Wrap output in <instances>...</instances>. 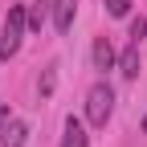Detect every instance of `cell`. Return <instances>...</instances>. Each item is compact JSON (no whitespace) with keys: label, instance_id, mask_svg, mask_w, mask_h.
<instances>
[{"label":"cell","instance_id":"1","mask_svg":"<svg viewBox=\"0 0 147 147\" xmlns=\"http://www.w3.org/2000/svg\"><path fill=\"white\" fill-rule=\"evenodd\" d=\"M110 110H115V90H110V82H94L86 94V119L94 127H106Z\"/></svg>","mask_w":147,"mask_h":147},{"label":"cell","instance_id":"2","mask_svg":"<svg viewBox=\"0 0 147 147\" xmlns=\"http://www.w3.org/2000/svg\"><path fill=\"white\" fill-rule=\"evenodd\" d=\"M29 29V16L25 8H8V21H4V33H0V61L16 57V49H21V37Z\"/></svg>","mask_w":147,"mask_h":147},{"label":"cell","instance_id":"3","mask_svg":"<svg viewBox=\"0 0 147 147\" xmlns=\"http://www.w3.org/2000/svg\"><path fill=\"white\" fill-rule=\"evenodd\" d=\"M74 12H78V0H53V25H57V33L74 29Z\"/></svg>","mask_w":147,"mask_h":147},{"label":"cell","instance_id":"4","mask_svg":"<svg viewBox=\"0 0 147 147\" xmlns=\"http://www.w3.org/2000/svg\"><path fill=\"white\" fill-rule=\"evenodd\" d=\"M61 147H90V135L78 119H65V135H61Z\"/></svg>","mask_w":147,"mask_h":147},{"label":"cell","instance_id":"5","mask_svg":"<svg viewBox=\"0 0 147 147\" xmlns=\"http://www.w3.org/2000/svg\"><path fill=\"white\" fill-rule=\"evenodd\" d=\"M119 74L123 78H139V41H131L119 57Z\"/></svg>","mask_w":147,"mask_h":147},{"label":"cell","instance_id":"6","mask_svg":"<svg viewBox=\"0 0 147 147\" xmlns=\"http://www.w3.org/2000/svg\"><path fill=\"white\" fill-rule=\"evenodd\" d=\"M110 65H115V49H110L106 37H98L94 41V69H110Z\"/></svg>","mask_w":147,"mask_h":147},{"label":"cell","instance_id":"7","mask_svg":"<svg viewBox=\"0 0 147 147\" xmlns=\"http://www.w3.org/2000/svg\"><path fill=\"white\" fill-rule=\"evenodd\" d=\"M49 8H53V0H37V4H33V8L25 12V16H29V29H33V33H41V25H45Z\"/></svg>","mask_w":147,"mask_h":147},{"label":"cell","instance_id":"8","mask_svg":"<svg viewBox=\"0 0 147 147\" xmlns=\"http://www.w3.org/2000/svg\"><path fill=\"white\" fill-rule=\"evenodd\" d=\"M25 139H29V127H25V123H8V131L0 135L4 147H25Z\"/></svg>","mask_w":147,"mask_h":147},{"label":"cell","instance_id":"9","mask_svg":"<svg viewBox=\"0 0 147 147\" xmlns=\"http://www.w3.org/2000/svg\"><path fill=\"white\" fill-rule=\"evenodd\" d=\"M106 12L110 16H127L131 12V0H106Z\"/></svg>","mask_w":147,"mask_h":147},{"label":"cell","instance_id":"10","mask_svg":"<svg viewBox=\"0 0 147 147\" xmlns=\"http://www.w3.org/2000/svg\"><path fill=\"white\" fill-rule=\"evenodd\" d=\"M143 33H147V21L135 16V21H131V41H143Z\"/></svg>","mask_w":147,"mask_h":147},{"label":"cell","instance_id":"11","mask_svg":"<svg viewBox=\"0 0 147 147\" xmlns=\"http://www.w3.org/2000/svg\"><path fill=\"white\" fill-rule=\"evenodd\" d=\"M41 94H53V69L41 74Z\"/></svg>","mask_w":147,"mask_h":147},{"label":"cell","instance_id":"12","mask_svg":"<svg viewBox=\"0 0 147 147\" xmlns=\"http://www.w3.org/2000/svg\"><path fill=\"white\" fill-rule=\"evenodd\" d=\"M4 123H8V106H4V110H0V131H4Z\"/></svg>","mask_w":147,"mask_h":147},{"label":"cell","instance_id":"13","mask_svg":"<svg viewBox=\"0 0 147 147\" xmlns=\"http://www.w3.org/2000/svg\"><path fill=\"white\" fill-rule=\"evenodd\" d=\"M143 131H147V119H143Z\"/></svg>","mask_w":147,"mask_h":147}]
</instances>
